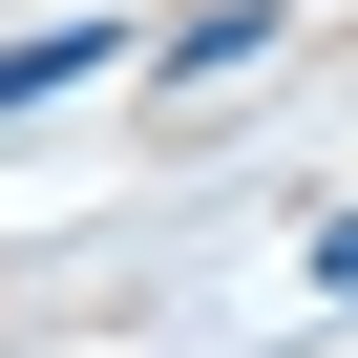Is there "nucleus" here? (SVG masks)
Here are the masks:
<instances>
[{
  "mask_svg": "<svg viewBox=\"0 0 358 358\" xmlns=\"http://www.w3.org/2000/svg\"><path fill=\"white\" fill-rule=\"evenodd\" d=\"M106 64H127L106 22H43V43H0V127H22V106H64V85H106Z\"/></svg>",
  "mask_w": 358,
  "mask_h": 358,
  "instance_id": "1",
  "label": "nucleus"
},
{
  "mask_svg": "<svg viewBox=\"0 0 358 358\" xmlns=\"http://www.w3.org/2000/svg\"><path fill=\"white\" fill-rule=\"evenodd\" d=\"M316 295H358V211H337V232H316Z\"/></svg>",
  "mask_w": 358,
  "mask_h": 358,
  "instance_id": "2",
  "label": "nucleus"
}]
</instances>
